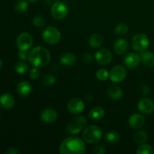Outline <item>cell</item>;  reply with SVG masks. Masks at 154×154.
<instances>
[{"instance_id": "cell-1", "label": "cell", "mask_w": 154, "mask_h": 154, "mask_svg": "<svg viewBox=\"0 0 154 154\" xmlns=\"http://www.w3.org/2000/svg\"><path fill=\"white\" fill-rule=\"evenodd\" d=\"M86 144L82 139L76 136H69L65 138L60 146L61 154H84Z\"/></svg>"}, {"instance_id": "cell-2", "label": "cell", "mask_w": 154, "mask_h": 154, "mask_svg": "<svg viewBox=\"0 0 154 154\" xmlns=\"http://www.w3.org/2000/svg\"><path fill=\"white\" fill-rule=\"evenodd\" d=\"M51 54L47 48L38 46L29 52V61L34 67H45L51 61Z\"/></svg>"}, {"instance_id": "cell-3", "label": "cell", "mask_w": 154, "mask_h": 154, "mask_svg": "<svg viewBox=\"0 0 154 154\" xmlns=\"http://www.w3.org/2000/svg\"><path fill=\"white\" fill-rule=\"evenodd\" d=\"M102 136H103V132L102 129L95 125H92L85 128L82 134L84 141L89 144H96L99 142Z\"/></svg>"}, {"instance_id": "cell-4", "label": "cell", "mask_w": 154, "mask_h": 154, "mask_svg": "<svg viewBox=\"0 0 154 154\" xmlns=\"http://www.w3.org/2000/svg\"><path fill=\"white\" fill-rule=\"evenodd\" d=\"M87 124V120L85 117L78 116L69 122L66 127V132L70 135H76L85 129Z\"/></svg>"}, {"instance_id": "cell-5", "label": "cell", "mask_w": 154, "mask_h": 154, "mask_svg": "<svg viewBox=\"0 0 154 154\" xmlns=\"http://www.w3.org/2000/svg\"><path fill=\"white\" fill-rule=\"evenodd\" d=\"M149 45L150 40L148 36L144 33H138L132 38V47L137 52H144L148 49Z\"/></svg>"}, {"instance_id": "cell-6", "label": "cell", "mask_w": 154, "mask_h": 154, "mask_svg": "<svg viewBox=\"0 0 154 154\" xmlns=\"http://www.w3.org/2000/svg\"><path fill=\"white\" fill-rule=\"evenodd\" d=\"M43 40L49 45H56L61 38V33L60 30L54 26H48L45 29L42 34Z\"/></svg>"}, {"instance_id": "cell-7", "label": "cell", "mask_w": 154, "mask_h": 154, "mask_svg": "<svg viewBox=\"0 0 154 154\" xmlns=\"http://www.w3.org/2000/svg\"><path fill=\"white\" fill-rule=\"evenodd\" d=\"M51 13L54 19L60 20L64 19L67 16L69 13V8L63 2H55L51 6Z\"/></svg>"}, {"instance_id": "cell-8", "label": "cell", "mask_w": 154, "mask_h": 154, "mask_svg": "<svg viewBox=\"0 0 154 154\" xmlns=\"http://www.w3.org/2000/svg\"><path fill=\"white\" fill-rule=\"evenodd\" d=\"M33 45V38L26 32L20 33L17 38V46L20 51H29Z\"/></svg>"}, {"instance_id": "cell-9", "label": "cell", "mask_w": 154, "mask_h": 154, "mask_svg": "<svg viewBox=\"0 0 154 154\" xmlns=\"http://www.w3.org/2000/svg\"><path fill=\"white\" fill-rule=\"evenodd\" d=\"M126 69L122 66H115L111 69L109 73V78L114 83H121L126 79Z\"/></svg>"}, {"instance_id": "cell-10", "label": "cell", "mask_w": 154, "mask_h": 154, "mask_svg": "<svg viewBox=\"0 0 154 154\" xmlns=\"http://www.w3.org/2000/svg\"><path fill=\"white\" fill-rule=\"evenodd\" d=\"M94 58L99 65L106 66L112 61V54L111 51H108V49L102 48V49L99 50L95 54Z\"/></svg>"}, {"instance_id": "cell-11", "label": "cell", "mask_w": 154, "mask_h": 154, "mask_svg": "<svg viewBox=\"0 0 154 154\" xmlns=\"http://www.w3.org/2000/svg\"><path fill=\"white\" fill-rule=\"evenodd\" d=\"M138 109L144 114H150L154 111V102L147 98H142L138 102Z\"/></svg>"}, {"instance_id": "cell-12", "label": "cell", "mask_w": 154, "mask_h": 154, "mask_svg": "<svg viewBox=\"0 0 154 154\" xmlns=\"http://www.w3.org/2000/svg\"><path fill=\"white\" fill-rule=\"evenodd\" d=\"M68 110L71 114H78L84 110V103L79 98L72 99L68 103Z\"/></svg>"}, {"instance_id": "cell-13", "label": "cell", "mask_w": 154, "mask_h": 154, "mask_svg": "<svg viewBox=\"0 0 154 154\" xmlns=\"http://www.w3.org/2000/svg\"><path fill=\"white\" fill-rule=\"evenodd\" d=\"M141 62V57L136 53H129L123 60L124 65L129 69H135Z\"/></svg>"}, {"instance_id": "cell-14", "label": "cell", "mask_w": 154, "mask_h": 154, "mask_svg": "<svg viewBox=\"0 0 154 154\" xmlns=\"http://www.w3.org/2000/svg\"><path fill=\"white\" fill-rule=\"evenodd\" d=\"M58 117V114L57 111L53 108H47L45 109L41 114V120L45 123H54L57 120Z\"/></svg>"}, {"instance_id": "cell-15", "label": "cell", "mask_w": 154, "mask_h": 154, "mask_svg": "<svg viewBox=\"0 0 154 154\" xmlns=\"http://www.w3.org/2000/svg\"><path fill=\"white\" fill-rule=\"evenodd\" d=\"M129 124L134 129H139L145 124V118L142 114H134L129 119Z\"/></svg>"}, {"instance_id": "cell-16", "label": "cell", "mask_w": 154, "mask_h": 154, "mask_svg": "<svg viewBox=\"0 0 154 154\" xmlns=\"http://www.w3.org/2000/svg\"><path fill=\"white\" fill-rule=\"evenodd\" d=\"M32 91V87L31 84L26 81H23L17 84V92L22 97H26L31 94Z\"/></svg>"}, {"instance_id": "cell-17", "label": "cell", "mask_w": 154, "mask_h": 154, "mask_svg": "<svg viewBox=\"0 0 154 154\" xmlns=\"http://www.w3.org/2000/svg\"><path fill=\"white\" fill-rule=\"evenodd\" d=\"M129 49V43L124 38H119L114 42V51L118 55H123L127 52Z\"/></svg>"}, {"instance_id": "cell-18", "label": "cell", "mask_w": 154, "mask_h": 154, "mask_svg": "<svg viewBox=\"0 0 154 154\" xmlns=\"http://www.w3.org/2000/svg\"><path fill=\"white\" fill-rule=\"evenodd\" d=\"M15 100L10 93H4L0 96V105L5 109H11L14 106Z\"/></svg>"}, {"instance_id": "cell-19", "label": "cell", "mask_w": 154, "mask_h": 154, "mask_svg": "<svg viewBox=\"0 0 154 154\" xmlns=\"http://www.w3.org/2000/svg\"><path fill=\"white\" fill-rule=\"evenodd\" d=\"M107 93L109 97L112 99L113 100L118 101L122 99L123 97V90H121L120 87H119L117 85H111L107 89Z\"/></svg>"}, {"instance_id": "cell-20", "label": "cell", "mask_w": 154, "mask_h": 154, "mask_svg": "<svg viewBox=\"0 0 154 154\" xmlns=\"http://www.w3.org/2000/svg\"><path fill=\"white\" fill-rule=\"evenodd\" d=\"M77 57L72 53H66L60 57V63L66 66H73L76 63Z\"/></svg>"}, {"instance_id": "cell-21", "label": "cell", "mask_w": 154, "mask_h": 154, "mask_svg": "<svg viewBox=\"0 0 154 154\" xmlns=\"http://www.w3.org/2000/svg\"><path fill=\"white\" fill-rule=\"evenodd\" d=\"M141 60L144 66L147 67H154V54L149 51H144L140 54Z\"/></svg>"}, {"instance_id": "cell-22", "label": "cell", "mask_w": 154, "mask_h": 154, "mask_svg": "<svg viewBox=\"0 0 154 154\" xmlns=\"http://www.w3.org/2000/svg\"><path fill=\"white\" fill-rule=\"evenodd\" d=\"M103 43V37L99 33H93L89 38V44L93 48H98Z\"/></svg>"}, {"instance_id": "cell-23", "label": "cell", "mask_w": 154, "mask_h": 154, "mask_svg": "<svg viewBox=\"0 0 154 154\" xmlns=\"http://www.w3.org/2000/svg\"><path fill=\"white\" fill-rule=\"evenodd\" d=\"M105 115V110L101 107H95L89 113V117L91 120H100L101 118Z\"/></svg>"}, {"instance_id": "cell-24", "label": "cell", "mask_w": 154, "mask_h": 154, "mask_svg": "<svg viewBox=\"0 0 154 154\" xmlns=\"http://www.w3.org/2000/svg\"><path fill=\"white\" fill-rule=\"evenodd\" d=\"M105 139L107 143L110 144H115L120 141V135L114 130L109 131L105 135Z\"/></svg>"}, {"instance_id": "cell-25", "label": "cell", "mask_w": 154, "mask_h": 154, "mask_svg": "<svg viewBox=\"0 0 154 154\" xmlns=\"http://www.w3.org/2000/svg\"><path fill=\"white\" fill-rule=\"evenodd\" d=\"M147 138H148V135H147V132H144V131L139 130L137 131L135 134H134L133 136V140L135 142V144H141L145 143L147 141Z\"/></svg>"}, {"instance_id": "cell-26", "label": "cell", "mask_w": 154, "mask_h": 154, "mask_svg": "<svg viewBox=\"0 0 154 154\" xmlns=\"http://www.w3.org/2000/svg\"><path fill=\"white\" fill-rule=\"evenodd\" d=\"M15 10L19 13H24L29 8L28 0H19L15 4Z\"/></svg>"}, {"instance_id": "cell-27", "label": "cell", "mask_w": 154, "mask_h": 154, "mask_svg": "<svg viewBox=\"0 0 154 154\" xmlns=\"http://www.w3.org/2000/svg\"><path fill=\"white\" fill-rule=\"evenodd\" d=\"M128 31H129V26L127 24L123 23L118 24L114 29V32L117 35L119 36L124 35L128 32Z\"/></svg>"}, {"instance_id": "cell-28", "label": "cell", "mask_w": 154, "mask_h": 154, "mask_svg": "<svg viewBox=\"0 0 154 154\" xmlns=\"http://www.w3.org/2000/svg\"><path fill=\"white\" fill-rule=\"evenodd\" d=\"M14 69L15 71H16L17 73L20 74V75H23V74H26L28 72L29 66L28 64H26V63H25V62L21 61L15 65Z\"/></svg>"}, {"instance_id": "cell-29", "label": "cell", "mask_w": 154, "mask_h": 154, "mask_svg": "<svg viewBox=\"0 0 154 154\" xmlns=\"http://www.w3.org/2000/svg\"><path fill=\"white\" fill-rule=\"evenodd\" d=\"M137 153L138 154H153L154 153V150L153 147L150 145L147 144H141L138 147L137 150Z\"/></svg>"}, {"instance_id": "cell-30", "label": "cell", "mask_w": 154, "mask_h": 154, "mask_svg": "<svg viewBox=\"0 0 154 154\" xmlns=\"http://www.w3.org/2000/svg\"><path fill=\"white\" fill-rule=\"evenodd\" d=\"M56 81H57V79H56L54 75L48 74V75H45L44 78H42V84L46 87H50V86L54 85L56 83Z\"/></svg>"}, {"instance_id": "cell-31", "label": "cell", "mask_w": 154, "mask_h": 154, "mask_svg": "<svg viewBox=\"0 0 154 154\" xmlns=\"http://www.w3.org/2000/svg\"><path fill=\"white\" fill-rule=\"evenodd\" d=\"M33 25L37 28H43L45 26V20L42 15H36L33 17L32 20Z\"/></svg>"}, {"instance_id": "cell-32", "label": "cell", "mask_w": 154, "mask_h": 154, "mask_svg": "<svg viewBox=\"0 0 154 154\" xmlns=\"http://www.w3.org/2000/svg\"><path fill=\"white\" fill-rule=\"evenodd\" d=\"M96 78L99 80V81H105L109 78V72L105 69H100L97 71L96 72Z\"/></svg>"}, {"instance_id": "cell-33", "label": "cell", "mask_w": 154, "mask_h": 154, "mask_svg": "<svg viewBox=\"0 0 154 154\" xmlns=\"http://www.w3.org/2000/svg\"><path fill=\"white\" fill-rule=\"evenodd\" d=\"M40 71L37 67H34L29 71V77L32 80H36L40 77Z\"/></svg>"}, {"instance_id": "cell-34", "label": "cell", "mask_w": 154, "mask_h": 154, "mask_svg": "<svg viewBox=\"0 0 154 154\" xmlns=\"http://www.w3.org/2000/svg\"><path fill=\"white\" fill-rule=\"evenodd\" d=\"M17 55L18 57H19L20 60H22L23 61H25V60H29V53L28 52V51H20V50Z\"/></svg>"}, {"instance_id": "cell-35", "label": "cell", "mask_w": 154, "mask_h": 154, "mask_svg": "<svg viewBox=\"0 0 154 154\" xmlns=\"http://www.w3.org/2000/svg\"><path fill=\"white\" fill-rule=\"evenodd\" d=\"M105 147L102 145H97L93 148V153L96 154H105Z\"/></svg>"}, {"instance_id": "cell-36", "label": "cell", "mask_w": 154, "mask_h": 154, "mask_svg": "<svg viewBox=\"0 0 154 154\" xmlns=\"http://www.w3.org/2000/svg\"><path fill=\"white\" fill-rule=\"evenodd\" d=\"M92 60H93V57H92V56L89 54H84V56H83L82 57V61L84 62L85 64H88V63H91Z\"/></svg>"}, {"instance_id": "cell-37", "label": "cell", "mask_w": 154, "mask_h": 154, "mask_svg": "<svg viewBox=\"0 0 154 154\" xmlns=\"http://www.w3.org/2000/svg\"><path fill=\"white\" fill-rule=\"evenodd\" d=\"M19 150L16 147H10L5 151V154H18Z\"/></svg>"}, {"instance_id": "cell-38", "label": "cell", "mask_w": 154, "mask_h": 154, "mask_svg": "<svg viewBox=\"0 0 154 154\" xmlns=\"http://www.w3.org/2000/svg\"><path fill=\"white\" fill-rule=\"evenodd\" d=\"M149 92H150V88H149L148 86L144 85L141 88V94L144 95V96H146V95L148 94Z\"/></svg>"}, {"instance_id": "cell-39", "label": "cell", "mask_w": 154, "mask_h": 154, "mask_svg": "<svg viewBox=\"0 0 154 154\" xmlns=\"http://www.w3.org/2000/svg\"><path fill=\"white\" fill-rule=\"evenodd\" d=\"M92 99H93V96H91V94H87L85 96V100H87V102H91Z\"/></svg>"}, {"instance_id": "cell-40", "label": "cell", "mask_w": 154, "mask_h": 154, "mask_svg": "<svg viewBox=\"0 0 154 154\" xmlns=\"http://www.w3.org/2000/svg\"><path fill=\"white\" fill-rule=\"evenodd\" d=\"M29 2L32 3V4H34V3H35L36 2H37V0H28Z\"/></svg>"}, {"instance_id": "cell-41", "label": "cell", "mask_w": 154, "mask_h": 154, "mask_svg": "<svg viewBox=\"0 0 154 154\" xmlns=\"http://www.w3.org/2000/svg\"><path fill=\"white\" fill-rule=\"evenodd\" d=\"M2 64H3L2 61V60H1V59H0V69H1V68L2 67Z\"/></svg>"}]
</instances>
